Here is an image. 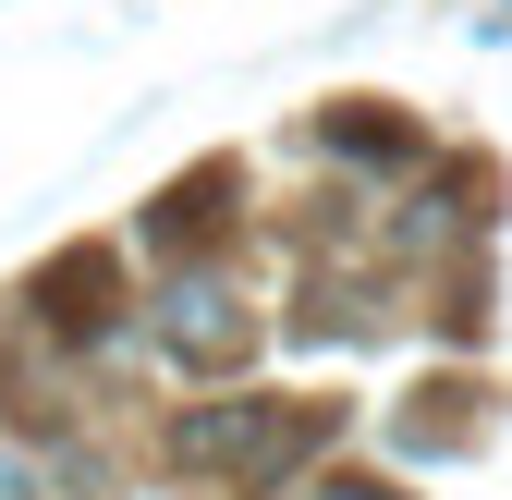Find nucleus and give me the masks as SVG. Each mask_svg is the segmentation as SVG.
<instances>
[{"label": "nucleus", "mask_w": 512, "mask_h": 500, "mask_svg": "<svg viewBox=\"0 0 512 500\" xmlns=\"http://www.w3.org/2000/svg\"><path fill=\"white\" fill-rule=\"evenodd\" d=\"M330 440V403H196L171 427V464L183 476H232V488H281L293 452Z\"/></svg>", "instance_id": "obj_1"}, {"label": "nucleus", "mask_w": 512, "mask_h": 500, "mask_svg": "<svg viewBox=\"0 0 512 500\" xmlns=\"http://www.w3.org/2000/svg\"><path fill=\"white\" fill-rule=\"evenodd\" d=\"M244 342H256V318H244L220 281L183 269V281L159 293V354H171V366H244Z\"/></svg>", "instance_id": "obj_2"}, {"label": "nucleus", "mask_w": 512, "mask_h": 500, "mask_svg": "<svg viewBox=\"0 0 512 500\" xmlns=\"http://www.w3.org/2000/svg\"><path fill=\"white\" fill-rule=\"evenodd\" d=\"M305 500H391V488H366V476H317Z\"/></svg>", "instance_id": "obj_3"}, {"label": "nucleus", "mask_w": 512, "mask_h": 500, "mask_svg": "<svg viewBox=\"0 0 512 500\" xmlns=\"http://www.w3.org/2000/svg\"><path fill=\"white\" fill-rule=\"evenodd\" d=\"M0 500H37V476H25V464H13V452H0Z\"/></svg>", "instance_id": "obj_4"}]
</instances>
